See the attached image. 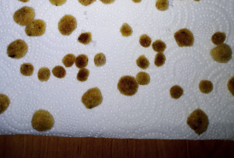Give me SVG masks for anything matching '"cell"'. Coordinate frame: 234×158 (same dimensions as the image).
Returning a JSON list of instances; mask_svg holds the SVG:
<instances>
[{
	"instance_id": "277c9868",
	"label": "cell",
	"mask_w": 234,
	"mask_h": 158,
	"mask_svg": "<svg viewBox=\"0 0 234 158\" xmlns=\"http://www.w3.org/2000/svg\"><path fill=\"white\" fill-rule=\"evenodd\" d=\"M103 99L100 90L97 87L88 90L82 96L81 101L86 107L91 109L100 105Z\"/></svg>"
},
{
	"instance_id": "83f0119b",
	"label": "cell",
	"mask_w": 234,
	"mask_h": 158,
	"mask_svg": "<svg viewBox=\"0 0 234 158\" xmlns=\"http://www.w3.org/2000/svg\"><path fill=\"white\" fill-rule=\"evenodd\" d=\"M120 31L123 36L128 37L130 36L133 30L131 27L127 23H124L120 28Z\"/></svg>"
},
{
	"instance_id": "9c48e42d",
	"label": "cell",
	"mask_w": 234,
	"mask_h": 158,
	"mask_svg": "<svg viewBox=\"0 0 234 158\" xmlns=\"http://www.w3.org/2000/svg\"><path fill=\"white\" fill-rule=\"evenodd\" d=\"M174 37L179 47H191L193 45L194 41L193 35L187 29L179 30L174 33Z\"/></svg>"
},
{
	"instance_id": "44dd1931",
	"label": "cell",
	"mask_w": 234,
	"mask_h": 158,
	"mask_svg": "<svg viewBox=\"0 0 234 158\" xmlns=\"http://www.w3.org/2000/svg\"><path fill=\"white\" fill-rule=\"evenodd\" d=\"M76 57L72 54L66 55L63 58L62 62L66 67H71L74 64L75 61Z\"/></svg>"
},
{
	"instance_id": "8992f818",
	"label": "cell",
	"mask_w": 234,
	"mask_h": 158,
	"mask_svg": "<svg viewBox=\"0 0 234 158\" xmlns=\"http://www.w3.org/2000/svg\"><path fill=\"white\" fill-rule=\"evenodd\" d=\"M27 50L28 46L25 42L23 40L18 39L8 46L6 53L11 58L19 59L23 57Z\"/></svg>"
},
{
	"instance_id": "f1b7e54d",
	"label": "cell",
	"mask_w": 234,
	"mask_h": 158,
	"mask_svg": "<svg viewBox=\"0 0 234 158\" xmlns=\"http://www.w3.org/2000/svg\"><path fill=\"white\" fill-rule=\"evenodd\" d=\"M50 2L53 5L56 6H61L64 4L67 0H49Z\"/></svg>"
},
{
	"instance_id": "4fadbf2b",
	"label": "cell",
	"mask_w": 234,
	"mask_h": 158,
	"mask_svg": "<svg viewBox=\"0 0 234 158\" xmlns=\"http://www.w3.org/2000/svg\"><path fill=\"white\" fill-rule=\"evenodd\" d=\"M226 38V36L224 32H217L212 36L211 40L214 44L218 45L223 43Z\"/></svg>"
},
{
	"instance_id": "52a82bcc",
	"label": "cell",
	"mask_w": 234,
	"mask_h": 158,
	"mask_svg": "<svg viewBox=\"0 0 234 158\" xmlns=\"http://www.w3.org/2000/svg\"><path fill=\"white\" fill-rule=\"evenodd\" d=\"M35 16V12L32 8L24 6L14 12L13 18L16 23L25 26L32 21Z\"/></svg>"
},
{
	"instance_id": "5bb4252c",
	"label": "cell",
	"mask_w": 234,
	"mask_h": 158,
	"mask_svg": "<svg viewBox=\"0 0 234 158\" xmlns=\"http://www.w3.org/2000/svg\"><path fill=\"white\" fill-rule=\"evenodd\" d=\"M88 63V58L84 54L79 55L76 58L75 64L79 69H82L87 66Z\"/></svg>"
},
{
	"instance_id": "30bf717a",
	"label": "cell",
	"mask_w": 234,
	"mask_h": 158,
	"mask_svg": "<svg viewBox=\"0 0 234 158\" xmlns=\"http://www.w3.org/2000/svg\"><path fill=\"white\" fill-rule=\"evenodd\" d=\"M46 26V23L43 20L35 19L27 25L25 31L28 36H40L45 32Z\"/></svg>"
},
{
	"instance_id": "2e32d148",
	"label": "cell",
	"mask_w": 234,
	"mask_h": 158,
	"mask_svg": "<svg viewBox=\"0 0 234 158\" xmlns=\"http://www.w3.org/2000/svg\"><path fill=\"white\" fill-rule=\"evenodd\" d=\"M50 76V70L47 68L43 67L39 69L38 77L41 81H47L49 79Z\"/></svg>"
},
{
	"instance_id": "4316f807",
	"label": "cell",
	"mask_w": 234,
	"mask_h": 158,
	"mask_svg": "<svg viewBox=\"0 0 234 158\" xmlns=\"http://www.w3.org/2000/svg\"><path fill=\"white\" fill-rule=\"evenodd\" d=\"M139 42L142 47L147 48L149 47L151 43V38L146 34L142 35L140 37Z\"/></svg>"
},
{
	"instance_id": "d4e9b609",
	"label": "cell",
	"mask_w": 234,
	"mask_h": 158,
	"mask_svg": "<svg viewBox=\"0 0 234 158\" xmlns=\"http://www.w3.org/2000/svg\"><path fill=\"white\" fill-rule=\"evenodd\" d=\"M166 58L164 54L161 52L158 53L155 56L154 64L157 67L161 66L165 63Z\"/></svg>"
},
{
	"instance_id": "cb8c5ba5",
	"label": "cell",
	"mask_w": 234,
	"mask_h": 158,
	"mask_svg": "<svg viewBox=\"0 0 234 158\" xmlns=\"http://www.w3.org/2000/svg\"><path fill=\"white\" fill-rule=\"evenodd\" d=\"M89 71L86 69H80L77 75L78 80L81 82L86 81L89 75Z\"/></svg>"
},
{
	"instance_id": "484cf974",
	"label": "cell",
	"mask_w": 234,
	"mask_h": 158,
	"mask_svg": "<svg viewBox=\"0 0 234 158\" xmlns=\"http://www.w3.org/2000/svg\"><path fill=\"white\" fill-rule=\"evenodd\" d=\"M168 0H157L156 1V7L159 10H166L168 9Z\"/></svg>"
},
{
	"instance_id": "3957f363",
	"label": "cell",
	"mask_w": 234,
	"mask_h": 158,
	"mask_svg": "<svg viewBox=\"0 0 234 158\" xmlns=\"http://www.w3.org/2000/svg\"><path fill=\"white\" fill-rule=\"evenodd\" d=\"M138 84L133 77L125 76L121 77L117 84V89L122 94L128 96L135 94L138 91Z\"/></svg>"
},
{
	"instance_id": "e0dca14e",
	"label": "cell",
	"mask_w": 234,
	"mask_h": 158,
	"mask_svg": "<svg viewBox=\"0 0 234 158\" xmlns=\"http://www.w3.org/2000/svg\"><path fill=\"white\" fill-rule=\"evenodd\" d=\"M183 90L180 86L175 85L172 87L170 90L171 97L174 99L179 98L183 94Z\"/></svg>"
},
{
	"instance_id": "7402d4cb",
	"label": "cell",
	"mask_w": 234,
	"mask_h": 158,
	"mask_svg": "<svg viewBox=\"0 0 234 158\" xmlns=\"http://www.w3.org/2000/svg\"><path fill=\"white\" fill-rule=\"evenodd\" d=\"M106 61L105 55L102 53L97 54L94 58V62L96 66L99 67L104 65Z\"/></svg>"
},
{
	"instance_id": "603a6c76",
	"label": "cell",
	"mask_w": 234,
	"mask_h": 158,
	"mask_svg": "<svg viewBox=\"0 0 234 158\" xmlns=\"http://www.w3.org/2000/svg\"><path fill=\"white\" fill-rule=\"evenodd\" d=\"M136 64L138 67L143 69L148 68L150 65L149 60L143 55L140 56L136 60Z\"/></svg>"
},
{
	"instance_id": "9a60e30c",
	"label": "cell",
	"mask_w": 234,
	"mask_h": 158,
	"mask_svg": "<svg viewBox=\"0 0 234 158\" xmlns=\"http://www.w3.org/2000/svg\"><path fill=\"white\" fill-rule=\"evenodd\" d=\"M34 69V67L31 64L24 63L21 65L20 72L24 76H30L33 74Z\"/></svg>"
},
{
	"instance_id": "4dcf8cb0",
	"label": "cell",
	"mask_w": 234,
	"mask_h": 158,
	"mask_svg": "<svg viewBox=\"0 0 234 158\" xmlns=\"http://www.w3.org/2000/svg\"><path fill=\"white\" fill-rule=\"evenodd\" d=\"M103 3L107 4H110L112 3L115 0H100Z\"/></svg>"
},
{
	"instance_id": "f546056e",
	"label": "cell",
	"mask_w": 234,
	"mask_h": 158,
	"mask_svg": "<svg viewBox=\"0 0 234 158\" xmlns=\"http://www.w3.org/2000/svg\"><path fill=\"white\" fill-rule=\"evenodd\" d=\"M96 0H78L79 2L82 5L87 6L90 5Z\"/></svg>"
},
{
	"instance_id": "6da1fadb",
	"label": "cell",
	"mask_w": 234,
	"mask_h": 158,
	"mask_svg": "<svg viewBox=\"0 0 234 158\" xmlns=\"http://www.w3.org/2000/svg\"><path fill=\"white\" fill-rule=\"evenodd\" d=\"M54 122L53 117L51 114L43 109L35 111L31 121L33 128L39 132H44L50 130Z\"/></svg>"
},
{
	"instance_id": "1f68e13d",
	"label": "cell",
	"mask_w": 234,
	"mask_h": 158,
	"mask_svg": "<svg viewBox=\"0 0 234 158\" xmlns=\"http://www.w3.org/2000/svg\"><path fill=\"white\" fill-rule=\"evenodd\" d=\"M133 2L135 3L140 2L142 0H132Z\"/></svg>"
},
{
	"instance_id": "ffe728a7",
	"label": "cell",
	"mask_w": 234,
	"mask_h": 158,
	"mask_svg": "<svg viewBox=\"0 0 234 158\" xmlns=\"http://www.w3.org/2000/svg\"><path fill=\"white\" fill-rule=\"evenodd\" d=\"M152 47L155 52H162L166 48V45L164 42L161 40H157L153 42Z\"/></svg>"
},
{
	"instance_id": "d6a6232c",
	"label": "cell",
	"mask_w": 234,
	"mask_h": 158,
	"mask_svg": "<svg viewBox=\"0 0 234 158\" xmlns=\"http://www.w3.org/2000/svg\"><path fill=\"white\" fill-rule=\"evenodd\" d=\"M19 1L22 2H28L30 0H18Z\"/></svg>"
},
{
	"instance_id": "836d02e7",
	"label": "cell",
	"mask_w": 234,
	"mask_h": 158,
	"mask_svg": "<svg viewBox=\"0 0 234 158\" xmlns=\"http://www.w3.org/2000/svg\"><path fill=\"white\" fill-rule=\"evenodd\" d=\"M194 0L195 1H200V0Z\"/></svg>"
},
{
	"instance_id": "5b68a950",
	"label": "cell",
	"mask_w": 234,
	"mask_h": 158,
	"mask_svg": "<svg viewBox=\"0 0 234 158\" xmlns=\"http://www.w3.org/2000/svg\"><path fill=\"white\" fill-rule=\"evenodd\" d=\"M232 49L229 46L223 44L211 49L210 54L215 61L220 63H226L232 58Z\"/></svg>"
},
{
	"instance_id": "ac0fdd59",
	"label": "cell",
	"mask_w": 234,
	"mask_h": 158,
	"mask_svg": "<svg viewBox=\"0 0 234 158\" xmlns=\"http://www.w3.org/2000/svg\"><path fill=\"white\" fill-rule=\"evenodd\" d=\"M92 34L90 32L82 33L78 38V41L84 45L89 44L92 41Z\"/></svg>"
},
{
	"instance_id": "ba28073f",
	"label": "cell",
	"mask_w": 234,
	"mask_h": 158,
	"mask_svg": "<svg viewBox=\"0 0 234 158\" xmlns=\"http://www.w3.org/2000/svg\"><path fill=\"white\" fill-rule=\"evenodd\" d=\"M76 27V19L70 15L64 16L58 23V30L61 34L64 35H69Z\"/></svg>"
},
{
	"instance_id": "8fae6325",
	"label": "cell",
	"mask_w": 234,
	"mask_h": 158,
	"mask_svg": "<svg viewBox=\"0 0 234 158\" xmlns=\"http://www.w3.org/2000/svg\"><path fill=\"white\" fill-rule=\"evenodd\" d=\"M199 87L201 92L208 94L212 90L213 85L211 81L206 80H202L199 84Z\"/></svg>"
},
{
	"instance_id": "7a4b0ae2",
	"label": "cell",
	"mask_w": 234,
	"mask_h": 158,
	"mask_svg": "<svg viewBox=\"0 0 234 158\" xmlns=\"http://www.w3.org/2000/svg\"><path fill=\"white\" fill-rule=\"evenodd\" d=\"M187 122L189 127L199 135L206 131L209 123L207 116L199 109L195 110L190 114Z\"/></svg>"
},
{
	"instance_id": "d6986e66",
	"label": "cell",
	"mask_w": 234,
	"mask_h": 158,
	"mask_svg": "<svg viewBox=\"0 0 234 158\" xmlns=\"http://www.w3.org/2000/svg\"><path fill=\"white\" fill-rule=\"evenodd\" d=\"M52 72L55 77L62 78L64 77L66 75V71L64 67L61 66H57L54 68Z\"/></svg>"
},
{
	"instance_id": "7c38bea8",
	"label": "cell",
	"mask_w": 234,
	"mask_h": 158,
	"mask_svg": "<svg viewBox=\"0 0 234 158\" xmlns=\"http://www.w3.org/2000/svg\"><path fill=\"white\" fill-rule=\"evenodd\" d=\"M136 79L138 83L142 85H148L150 80L149 74L143 72L138 73L136 76Z\"/></svg>"
}]
</instances>
